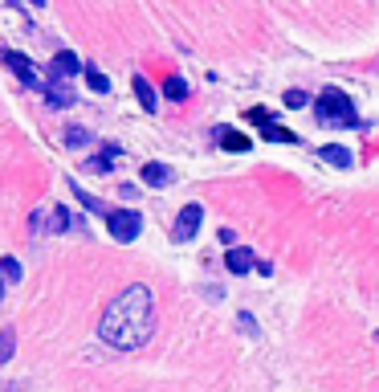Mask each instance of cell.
<instances>
[{
	"instance_id": "obj_1",
	"label": "cell",
	"mask_w": 379,
	"mask_h": 392,
	"mask_svg": "<svg viewBox=\"0 0 379 392\" xmlns=\"http://www.w3.org/2000/svg\"><path fill=\"white\" fill-rule=\"evenodd\" d=\"M102 343H111L118 352H135L155 335V298L143 282H135L127 290L111 298L106 310H102V323H98Z\"/></svg>"
},
{
	"instance_id": "obj_2",
	"label": "cell",
	"mask_w": 379,
	"mask_h": 392,
	"mask_svg": "<svg viewBox=\"0 0 379 392\" xmlns=\"http://www.w3.org/2000/svg\"><path fill=\"white\" fill-rule=\"evenodd\" d=\"M314 119H322V123H339V127H359V114H355L351 98H346L339 86H327L322 94L314 98Z\"/></svg>"
},
{
	"instance_id": "obj_3",
	"label": "cell",
	"mask_w": 379,
	"mask_h": 392,
	"mask_svg": "<svg viewBox=\"0 0 379 392\" xmlns=\"http://www.w3.org/2000/svg\"><path fill=\"white\" fill-rule=\"evenodd\" d=\"M106 225H111V237L123 245H131L135 237H139V229H143V217L135 209H115V212H106Z\"/></svg>"
},
{
	"instance_id": "obj_4",
	"label": "cell",
	"mask_w": 379,
	"mask_h": 392,
	"mask_svg": "<svg viewBox=\"0 0 379 392\" xmlns=\"http://www.w3.org/2000/svg\"><path fill=\"white\" fill-rule=\"evenodd\" d=\"M0 62L9 65V74H13V78H21L25 86H29V90H45V86H41V78L33 74V62H29L25 53H13V49H0Z\"/></svg>"
},
{
	"instance_id": "obj_5",
	"label": "cell",
	"mask_w": 379,
	"mask_h": 392,
	"mask_svg": "<svg viewBox=\"0 0 379 392\" xmlns=\"http://www.w3.org/2000/svg\"><path fill=\"white\" fill-rule=\"evenodd\" d=\"M78 74H86V65H82V58H78L74 49H62V53H53V62H50V82H69V78H78Z\"/></svg>"
},
{
	"instance_id": "obj_6",
	"label": "cell",
	"mask_w": 379,
	"mask_h": 392,
	"mask_svg": "<svg viewBox=\"0 0 379 392\" xmlns=\"http://www.w3.org/2000/svg\"><path fill=\"white\" fill-rule=\"evenodd\" d=\"M200 221H204V209H200V205H183V212L176 217L171 237H176V241H192V237L200 233Z\"/></svg>"
},
{
	"instance_id": "obj_7",
	"label": "cell",
	"mask_w": 379,
	"mask_h": 392,
	"mask_svg": "<svg viewBox=\"0 0 379 392\" xmlns=\"http://www.w3.org/2000/svg\"><path fill=\"white\" fill-rule=\"evenodd\" d=\"M143 184H151V188H167V184H176V168H167V163H159V160L143 163Z\"/></svg>"
},
{
	"instance_id": "obj_8",
	"label": "cell",
	"mask_w": 379,
	"mask_h": 392,
	"mask_svg": "<svg viewBox=\"0 0 379 392\" xmlns=\"http://www.w3.org/2000/svg\"><path fill=\"white\" fill-rule=\"evenodd\" d=\"M225 266H229L232 274H249V270H257V258H253V249H241V245H232L229 254H225Z\"/></svg>"
},
{
	"instance_id": "obj_9",
	"label": "cell",
	"mask_w": 379,
	"mask_h": 392,
	"mask_svg": "<svg viewBox=\"0 0 379 392\" xmlns=\"http://www.w3.org/2000/svg\"><path fill=\"white\" fill-rule=\"evenodd\" d=\"M318 160H327L330 168H351L355 156H351V147H343V143H322L318 147Z\"/></svg>"
},
{
	"instance_id": "obj_10",
	"label": "cell",
	"mask_w": 379,
	"mask_h": 392,
	"mask_svg": "<svg viewBox=\"0 0 379 392\" xmlns=\"http://www.w3.org/2000/svg\"><path fill=\"white\" fill-rule=\"evenodd\" d=\"M216 143L225 147V151H249V135H241V131H232V127H216Z\"/></svg>"
},
{
	"instance_id": "obj_11",
	"label": "cell",
	"mask_w": 379,
	"mask_h": 392,
	"mask_svg": "<svg viewBox=\"0 0 379 392\" xmlns=\"http://www.w3.org/2000/svg\"><path fill=\"white\" fill-rule=\"evenodd\" d=\"M131 86H135V94H139V107H143V111H155V107H159V94H155V86H151L143 74H135Z\"/></svg>"
},
{
	"instance_id": "obj_12",
	"label": "cell",
	"mask_w": 379,
	"mask_h": 392,
	"mask_svg": "<svg viewBox=\"0 0 379 392\" xmlns=\"http://www.w3.org/2000/svg\"><path fill=\"white\" fill-rule=\"evenodd\" d=\"M74 90H69L66 82H50V86H45V102H50V107H74Z\"/></svg>"
},
{
	"instance_id": "obj_13",
	"label": "cell",
	"mask_w": 379,
	"mask_h": 392,
	"mask_svg": "<svg viewBox=\"0 0 379 392\" xmlns=\"http://www.w3.org/2000/svg\"><path fill=\"white\" fill-rule=\"evenodd\" d=\"M118 160V143H106L98 151V156H90V160H86V168H90V172H111V163Z\"/></svg>"
},
{
	"instance_id": "obj_14",
	"label": "cell",
	"mask_w": 379,
	"mask_h": 392,
	"mask_svg": "<svg viewBox=\"0 0 379 392\" xmlns=\"http://www.w3.org/2000/svg\"><path fill=\"white\" fill-rule=\"evenodd\" d=\"M21 274H25V270H21L17 258H0V282H4V286H17Z\"/></svg>"
},
{
	"instance_id": "obj_15",
	"label": "cell",
	"mask_w": 379,
	"mask_h": 392,
	"mask_svg": "<svg viewBox=\"0 0 379 392\" xmlns=\"http://www.w3.org/2000/svg\"><path fill=\"white\" fill-rule=\"evenodd\" d=\"M17 352V331L13 327H0V364H9Z\"/></svg>"
},
{
	"instance_id": "obj_16",
	"label": "cell",
	"mask_w": 379,
	"mask_h": 392,
	"mask_svg": "<svg viewBox=\"0 0 379 392\" xmlns=\"http://www.w3.org/2000/svg\"><path fill=\"white\" fill-rule=\"evenodd\" d=\"M164 98H171V102H183V98H188V82H183L180 74H171V78L164 82Z\"/></svg>"
},
{
	"instance_id": "obj_17",
	"label": "cell",
	"mask_w": 379,
	"mask_h": 392,
	"mask_svg": "<svg viewBox=\"0 0 379 392\" xmlns=\"http://www.w3.org/2000/svg\"><path fill=\"white\" fill-rule=\"evenodd\" d=\"M265 139H269V143H298V135H294V131L278 127V123H265Z\"/></svg>"
},
{
	"instance_id": "obj_18",
	"label": "cell",
	"mask_w": 379,
	"mask_h": 392,
	"mask_svg": "<svg viewBox=\"0 0 379 392\" xmlns=\"http://www.w3.org/2000/svg\"><path fill=\"white\" fill-rule=\"evenodd\" d=\"M86 86H90L94 94H106V90H111V78H106L102 70H90V65H86Z\"/></svg>"
},
{
	"instance_id": "obj_19",
	"label": "cell",
	"mask_w": 379,
	"mask_h": 392,
	"mask_svg": "<svg viewBox=\"0 0 379 392\" xmlns=\"http://www.w3.org/2000/svg\"><path fill=\"white\" fill-rule=\"evenodd\" d=\"M50 225H53V233H66L74 221H69V212H66V209H53V212H50Z\"/></svg>"
},
{
	"instance_id": "obj_20",
	"label": "cell",
	"mask_w": 379,
	"mask_h": 392,
	"mask_svg": "<svg viewBox=\"0 0 379 392\" xmlns=\"http://www.w3.org/2000/svg\"><path fill=\"white\" fill-rule=\"evenodd\" d=\"M306 98H310V94H302V90H285V107H290V111H302V107H306Z\"/></svg>"
},
{
	"instance_id": "obj_21",
	"label": "cell",
	"mask_w": 379,
	"mask_h": 392,
	"mask_svg": "<svg viewBox=\"0 0 379 392\" xmlns=\"http://www.w3.org/2000/svg\"><path fill=\"white\" fill-rule=\"evenodd\" d=\"M86 139H90V135H82V127H66V143L69 147H82Z\"/></svg>"
},
{
	"instance_id": "obj_22",
	"label": "cell",
	"mask_w": 379,
	"mask_h": 392,
	"mask_svg": "<svg viewBox=\"0 0 379 392\" xmlns=\"http://www.w3.org/2000/svg\"><path fill=\"white\" fill-rule=\"evenodd\" d=\"M216 237L229 245V249H232V241H237V233H232V229H216Z\"/></svg>"
},
{
	"instance_id": "obj_23",
	"label": "cell",
	"mask_w": 379,
	"mask_h": 392,
	"mask_svg": "<svg viewBox=\"0 0 379 392\" xmlns=\"http://www.w3.org/2000/svg\"><path fill=\"white\" fill-rule=\"evenodd\" d=\"M0 290H4V282H0Z\"/></svg>"
}]
</instances>
